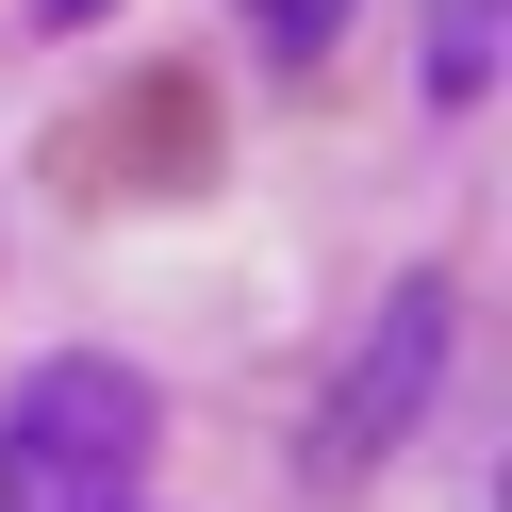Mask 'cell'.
Instances as JSON below:
<instances>
[{"label": "cell", "instance_id": "5b68a950", "mask_svg": "<svg viewBox=\"0 0 512 512\" xmlns=\"http://www.w3.org/2000/svg\"><path fill=\"white\" fill-rule=\"evenodd\" d=\"M83 17H100V0H34V34H83Z\"/></svg>", "mask_w": 512, "mask_h": 512}, {"label": "cell", "instance_id": "7a4b0ae2", "mask_svg": "<svg viewBox=\"0 0 512 512\" xmlns=\"http://www.w3.org/2000/svg\"><path fill=\"white\" fill-rule=\"evenodd\" d=\"M430 380H446V281H397V298H380V331L347 347V380H331L314 479H364V463H397V446L430 430Z\"/></svg>", "mask_w": 512, "mask_h": 512}, {"label": "cell", "instance_id": "6da1fadb", "mask_svg": "<svg viewBox=\"0 0 512 512\" xmlns=\"http://www.w3.org/2000/svg\"><path fill=\"white\" fill-rule=\"evenodd\" d=\"M149 380L100 347H50L17 397H0V512H133L149 479Z\"/></svg>", "mask_w": 512, "mask_h": 512}, {"label": "cell", "instance_id": "277c9868", "mask_svg": "<svg viewBox=\"0 0 512 512\" xmlns=\"http://www.w3.org/2000/svg\"><path fill=\"white\" fill-rule=\"evenodd\" d=\"M248 17H265L281 50H331V17H347V0H248Z\"/></svg>", "mask_w": 512, "mask_h": 512}, {"label": "cell", "instance_id": "3957f363", "mask_svg": "<svg viewBox=\"0 0 512 512\" xmlns=\"http://www.w3.org/2000/svg\"><path fill=\"white\" fill-rule=\"evenodd\" d=\"M496 83V0H430V100H479Z\"/></svg>", "mask_w": 512, "mask_h": 512}]
</instances>
